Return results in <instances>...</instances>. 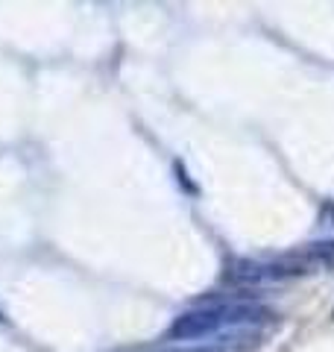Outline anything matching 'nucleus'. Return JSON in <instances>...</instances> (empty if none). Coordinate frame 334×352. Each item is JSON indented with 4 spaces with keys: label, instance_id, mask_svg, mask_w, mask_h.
I'll use <instances>...</instances> for the list:
<instances>
[{
    "label": "nucleus",
    "instance_id": "nucleus-3",
    "mask_svg": "<svg viewBox=\"0 0 334 352\" xmlns=\"http://www.w3.org/2000/svg\"><path fill=\"white\" fill-rule=\"evenodd\" d=\"M170 352H220L214 346H199V349H170Z\"/></svg>",
    "mask_w": 334,
    "mask_h": 352
},
{
    "label": "nucleus",
    "instance_id": "nucleus-1",
    "mask_svg": "<svg viewBox=\"0 0 334 352\" xmlns=\"http://www.w3.org/2000/svg\"><path fill=\"white\" fill-rule=\"evenodd\" d=\"M276 314L261 302H249V300H229V302H211V305H199L191 311L179 314L167 329L170 340H205V338H217V335H238V332H249L264 323H273Z\"/></svg>",
    "mask_w": 334,
    "mask_h": 352
},
{
    "label": "nucleus",
    "instance_id": "nucleus-2",
    "mask_svg": "<svg viewBox=\"0 0 334 352\" xmlns=\"http://www.w3.org/2000/svg\"><path fill=\"white\" fill-rule=\"evenodd\" d=\"M320 270H334V241H320V244H305L291 252H282L278 258L249 261L241 258L232 264L226 279L241 288H258V285H273L296 276H311Z\"/></svg>",
    "mask_w": 334,
    "mask_h": 352
}]
</instances>
